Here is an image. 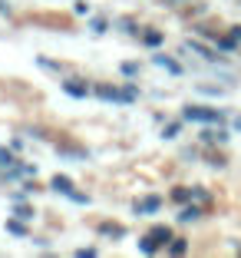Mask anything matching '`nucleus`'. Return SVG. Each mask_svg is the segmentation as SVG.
I'll use <instances>...</instances> for the list:
<instances>
[{
	"mask_svg": "<svg viewBox=\"0 0 241 258\" xmlns=\"http://www.w3.org/2000/svg\"><path fill=\"white\" fill-rule=\"evenodd\" d=\"M119 70H122V76H136L139 73V63H122Z\"/></svg>",
	"mask_w": 241,
	"mask_h": 258,
	"instance_id": "24",
	"label": "nucleus"
},
{
	"mask_svg": "<svg viewBox=\"0 0 241 258\" xmlns=\"http://www.w3.org/2000/svg\"><path fill=\"white\" fill-rule=\"evenodd\" d=\"M63 93H66V96L83 99V96H90V86H86L83 80H66V83H63Z\"/></svg>",
	"mask_w": 241,
	"mask_h": 258,
	"instance_id": "6",
	"label": "nucleus"
},
{
	"mask_svg": "<svg viewBox=\"0 0 241 258\" xmlns=\"http://www.w3.org/2000/svg\"><path fill=\"white\" fill-rule=\"evenodd\" d=\"M182 119L189 122H215V126H221V109H211V106H185L182 109Z\"/></svg>",
	"mask_w": 241,
	"mask_h": 258,
	"instance_id": "1",
	"label": "nucleus"
},
{
	"mask_svg": "<svg viewBox=\"0 0 241 258\" xmlns=\"http://www.w3.org/2000/svg\"><path fill=\"white\" fill-rule=\"evenodd\" d=\"M122 96H126V103H136V99H139V90L129 83V86H122Z\"/></svg>",
	"mask_w": 241,
	"mask_h": 258,
	"instance_id": "21",
	"label": "nucleus"
},
{
	"mask_svg": "<svg viewBox=\"0 0 241 258\" xmlns=\"http://www.w3.org/2000/svg\"><path fill=\"white\" fill-rule=\"evenodd\" d=\"M149 238L158 245V248H166V245L172 242V228H169V225H155V228L149 232Z\"/></svg>",
	"mask_w": 241,
	"mask_h": 258,
	"instance_id": "9",
	"label": "nucleus"
},
{
	"mask_svg": "<svg viewBox=\"0 0 241 258\" xmlns=\"http://www.w3.org/2000/svg\"><path fill=\"white\" fill-rule=\"evenodd\" d=\"M195 219H202V205H189L185 202V209L179 212V222H195Z\"/></svg>",
	"mask_w": 241,
	"mask_h": 258,
	"instance_id": "12",
	"label": "nucleus"
},
{
	"mask_svg": "<svg viewBox=\"0 0 241 258\" xmlns=\"http://www.w3.org/2000/svg\"><path fill=\"white\" fill-rule=\"evenodd\" d=\"M96 93L99 99H106V103H126V96H122V90H116V86H96Z\"/></svg>",
	"mask_w": 241,
	"mask_h": 258,
	"instance_id": "7",
	"label": "nucleus"
},
{
	"mask_svg": "<svg viewBox=\"0 0 241 258\" xmlns=\"http://www.w3.org/2000/svg\"><path fill=\"white\" fill-rule=\"evenodd\" d=\"M162 40H166V37H162L158 30H145V33H142V43H145V46H162Z\"/></svg>",
	"mask_w": 241,
	"mask_h": 258,
	"instance_id": "15",
	"label": "nucleus"
},
{
	"mask_svg": "<svg viewBox=\"0 0 241 258\" xmlns=\"http://www.w3.org/2000/svg\"><path fill=\"white\" fill-rule=\"evenodd\" d=\"M139 251H142V255H155V251H158V245L152 242L149 235H142V238H139Z\"/></svg>",
	"mask_w": 241,
	"mask_h": 258,
	"instance_id": "16",
	"label": "nucleus"
},
{
	"mask_svg": "<svg viewBox=\"0 0 241 258\" xmlns=\"http://www.w3.org/2000/svg\"><path fill=\"white\" fill-rule=\"evenodd\" d=\"M90 30H93V33H106V30H109V23H106L103 17H96V20L90 23Z\"/></svg>",
	"mask_w": 241,
	"mask_h": 258,
	"instance_id": "22",
	"label": "nucleus"
},
{
	"mask_svg": "<svg viewBox=\"0 0 241 258\" xmlns=\"http://www.w3.org/2000/svg\"><path fill=\"white\" fill-rule=\"evenodd\" d=\"M119 30L122 33H136V20H132V17H122V20H119Z\"/></svg>",
	"mask_w": 241,
	"mask_h": 258,
	"instance_id": "20",
	"label": "nucleus"
},
{
	"mask_svg": "<svg viewBox=\"0 0 241 258\" xmlns=\"http://www.w3.org/2000/svg\"><path fill=\"white\" fill-rule=\"evenodd\" d=\"M158 209H162V199H158V196L136 199V205H132V212H136V215H155Z\"/></svg>",
	"mask_w": 241,
	"mask_h": 258,
	"instance_id": "2",
	"label": "nucleus"
},
{
	"mask_svg": "<svg viewBox=\"0 0 241 258\" xmlns=\"http://www.w3.org/2000/svg\"><path fill=\"white\" fill-rule=\"evenodd\" d=\"M99 235H106V238H122V235H126V228L116 225V222H103V225H99Z\"/></svg>",
	"mask_w": 241,
	"mask_h": 258,
	"instance_id": "11",
	"label": "nucleus"
},
{
	"mask_svg": "<svg viewBox=\"0 0 241 258\" xmlns=\"http://www.w3.org/2000/svg\"><path fill=\"white\" fill-rule=\"evenodd\" d=\"M0 14H7V4H4V0H0Z\"/></svg>",
	"mask_w": 241,
	"mask_h": 258,
	"instance_id": "29",
	"label": "nucleus"
},
{
	"mask_svg": "<svg viewBox=\"0 0 241 258\" xmlns=\"http://www.w3.org/2000/svg\"><path fill=\"white\" fill-rule=\"evenodd\" d=\"M185 50H192V53H198L202 60H208V63H218V60H221V56L215 53V50H208V46H205V43H198V40H189V43H185Z\"/></svg>",
	"mask_w": 241,
	"mask_h": 258,
	"instance_id": "5",
	"label": "nucleus"
},
{
	"mask_svg": "<svg viewBox=\"0 0 241 258\" xmlns=\"http://www.w3.org/2000/svg\"><path fill=\"white\" fill-rule=\"evenodd\" d=\"M37 63H40V67H43V70H60V67H56V63H53V60H46V56H40Z\"/></svg>",
	"mask_w": 241,
	"mask_h": 258,
	"instance_id": "25",
	"label": "nucleus"
},
{
	"mask_svg": "<svg viewBox=\"0 0 241 258\" xmlns=\"http://www.w3.org/2000/svg\"><path fill=\"white\" fill-rule=\"evenodd\" d=\"M182 133V122H169L166 129H162V139H175Z\"/></svg>",
	"mask_w": 241,
	"mask_h": 258,
	"instance_id": "18",
	"label": "nucleus"
},
{
	"mask_svg": "<svg viewBox=\"0 0 241 258\" xmlns=\"http://www.w3.org/2000/svg\"><path fill=\"white\" fill-rule=\"evenodd\" d=\"M202 143H205V146H215V143L221 146V143H228V133H225L221 126L215 129V122H205V129H202Z\"/></svg>",
	"mask_w": 241,
	"mask_h": 258,
	"instance_id": "3",
	"label": "nucleus"
},
{
	"mask_svg": "<svg viewBox=\"0 0 241 258\" xmlns=\"http://www.w3.org/2000/svg\"><path fill=\"white\" fill-rule=\"evenodd\" d=\"M17 215H20V219H33V209H30L27 202L20 205V199H17Z\"/></svg>",
	"mask_w": 241,
	"mask_h": 258,
	"instance_id": "23",
	"label": "nucleus"
},
{
	"mask_svg": "<svg viewBox=\"0 0 241 258\" xmlns=\"http://www.w3.org/2000/svg\"><path fill=\"white\" fill-rule=\"evenodd\" d=\"M14 166V149H4L0 146V169H10Z\"/></svg>",
	"mask_w": 241,
	"mask_h": 258,
	"instance_id": "17",
	"label": "nucleus"
},
{
	"mask_svg": "<svg viewBox=\"0 0 241 258\" xmlns=\"http://www.w3.org/2000/svg\"><path fill=\"white\" fill-rule=\"evenodd\" d=\"M192 199H195L198 205H208V199H211V196H208V192L202 189V185H195V189H192Z\"/></svg>",
	"mask_w": 241,
	"mask_h": 258,
	"instance_id": "19",
	"label": "nucleus"
},
{
	"mask_svg": "<svg viewBox=\"0 0 241 258\" xmlns=\"http://www.w3.org/2000/svg\"><path fill=\"white\" fill-rule=\"evenodd\" d=\"M152 63H155V67H162V70H169L172 76H182V63H175L172 56H166V53H155V56H152Z\"/></svg>",
	"mask_w": 241,
	"mask_h": 258,
	"instance_id": "8",
	"label": "nucleus"
},
{
	"mask_svg": "<svg viewBox=\"0 0 241 258\" xmlns=\"http://www.w3.org/2000/svg\"><path fill=\"white\" fill-rule=\"evenodd\" d=\"M7 232L17 238H27L30 232H27V219H7Z\"/></svg>",
	"mask_w": 241,
	"mask_h": 258,
	"instance_id": "10",
	"label": "nucleus"
},
{
	"mask_svg": "<svg viewBox=\"0 0 241 258\" xmlns=\"http://www.w3.org/2000/svg\"><path fill=\"white\" fill-rule=\"evenodd\" d=\"M166 248H169V255H185V251H189V242H185V238H175V235H172V242H169Z\"/></svg>",
	"mask_w": 241,
	"mask_h": 258,
	"instance_id": "13",
	"label": "nucleus"
},
{
	"mask_svg": "<svg viewBox=\"0 0 241 258\" xmlns=\"http://www.w3.org/2000/svg\"><path fill=\"white\" fill-rule=\"evenodd\" d=\"M76 255H79V258H93V255H96V248H76Z\"/></svg>",
	"mask_w": 241,
	"mask_h": 258,
	"instance_id": "26",
	"label": "nucleus"
},
{
	"mask_svg": "<svg viewBox=\"0 0 241 258\" xmlns=\"http://www.w3.org/2000/svg\"><path fill=\"white\" fill-rule=\"evenodd\" d=\"M234 129H238V133H241V116H234Z\"/></svg>",
	"mask_w": 241,
	"mask_h": 258,
	"instance_id": "28",
	"label": "nucleus"
},
{
	"mask_svg": "<svg viewBox=\"0 0 241 258\" xmlns=\"http://www.w3.org/2000/svg\"><path fill=\"white\" fill-rule=\"evenodd\" d=\"M172 202H179V205L192 202V189H185V185H175V189H172Z\"/></svg>",
	"mask_w": 241,
	"mask_h": 258,
	"instance_id": "14",
	"label": "nucleus"
},
{
	"mask_svg": "<svg viewBox=\"0 0 241 258\" xmlns=\"http://www.w3.org/2000/svg\"><path fill=\"white\" fill-rule=\"evenodd\" d=\"M50 189L69 199V196H73V189H76V185H73V179H69V175H53V179H50Z\"/></svg>",
	"mask_w": 241,
	"mask_h": 258,
	"instance_id": "4",
	"label": "nucleus"
},
{
	"mask_svg": "<svg viewBox=\"0 0 241 258\" xmlns=\"http://www.w3.org/2000/svg\"><path fill=\"white\" fill-rule=\"evenodd\" d=\"M231 33L238 37V43H241V27H231Z\"/></svg>",
	"mask_w": 241,
	"mask_h": 258,
	"instance_id": "27",
	"label": "nucleus"
}]
</instances>
